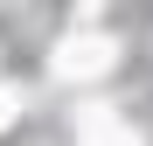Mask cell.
<instances>
[{"mask_svg":"<svg viewBox=\"0 0 153 146\" xmlns=\"http://www.w3.org/2000/svg\"><path fill=\"white\" fill-rule=\"evenodd\" d=\"M49 63H56V77H105L111 70V35H63Z\"/></svg>","mask_w":153,"mask_h":146,"instance_id":"1","label":"cell"},{"mask_svg":"<svg viewBox=\"0 0 153 146\" xmlns=\"http://www.w3.org/2000/svg\"><path fill=\"white\" fill-rule=\"evenodd\" d=\"M14 111H21V90H14V84H0V125H7Z\"/></svg>","mask_w":153,"mask_h":146,"instance_id":"2","label":"cell"},{"mask_svg":"<svg viewBox=\"0 0 153 146\" xmlns=\"http://www.w3.org/2000/svg\"><path fill=\"white\" fill-rule=\"evenodd\" d=\"M84 146H139V132H125V125H118V132H105V139H84Z\"/></svg>","mask_w":153,"mask_h":146,"instance_id":"3","label":"cell"}]
</instances>
